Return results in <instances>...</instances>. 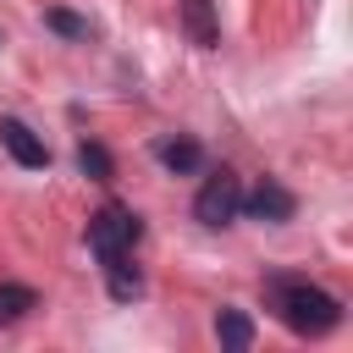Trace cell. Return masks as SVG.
I'll list each match as a JSON object with an SVG mask.
<instances>
[{
    "label": "cell",
    "mask_w": 353,
    "mask_h": 353,
    "mask_svg": "<svg viewBox=\"0 0 353 353\" xmlns=\"http://www.w3.org/2000/svg\"><path fill=\"white\" fill-rule=\"evenodd\" d=\"M265 303L276 309V320L292 336H325L342 320V303L325 287H314L309 276H265Z\"/></svg>",
    "instance_id": "cell-1"
},
{
    "label": "cell",
    "mask_w": 353,
    "mask_h": 353,
    "mask_svg": "<svg viewBox=\"0 0 353 353\" xmlns=\"http://www.w3.org/2000/svg\"><path fill=\"white\" fill-rule=\"evenodd\" d=\"M237 210H243V182H237V171H226V165L210 171L204 188L193 193V221L210 226V232H221V226L237 221Z\"/></svg>",
    "instance_id": "cell-2"
},
{
    "label": "cell",
    "mask_w": 353,
    "mask_h": 353,
    "mask_svg": "<svg viewBox=\"0 0 353 353\" xmlns=\"http://www.w3.org/2000/svg\"><path fill=\"white\" fill-rule=\"evenodd\" d=\"M138 237H143V221H138L127 204H105V210H94V215H88V248H94V259H99V265H105V259H116V254H127Z\"/></svg>",
    "instance_id": "cell-3"
},
{
    "label": "cell",
    "mask_w": 353,
    "mask_h": 353,
    "mask_svg": "<svg viewBox=\"0 0 353 353\" xmlns=\"http://www.w3.org/2000/svg\"><path fill=\"white\" fill-rule=\"evenodd\" d=\"M237 215L265 221V226H281V221H292V215H298V199H292V188H281L276 176H259V182L243 193V210H237Z\"/></svg>",
    "instance_id": "cell-4"
},
{
    "label": "cell",
    "mask_w": 353,
    "mask_h": 353,
    "mask_svg": "<svg viewBox=\"0 0 353 353\" xmlns=\"http://www.w3.org/2000/svg\"><path fill=\"white\" fill-rule=\"evenodd\" d=\"M0 143H6V154H11L17 165H28V171H44V165H50L44 138H39L28 121H17V116H0Z\"/></svg>",
    "instance_id": "cell-5"
},
{
    "label": "cell",
    "mask_w": 353,
    "mask_h": 353,
    "mask_svg": "<svg viewBox=\"0 0 353 353\" xmlns=\"http://www.w3.org/2000/svg\"><path fill=\"white\" fill-rule=\"evenodd\" d=\"M154 160L171 171V176H193L199 165H204V149H199V138H154Z\"/></svg>",
    "instance_id": "cell-6"
},
{
    "label": "cell",
    "mask_w": 353,
    "mask_h": 353,
    "mask_svg": "<svg viewBox=\"0 0 353 353\" xmlns=\"http://www.w3.org/2000/svg\"><path fill=\"white\" fill-rule=\"evenodd\" d=\"M182 28L199 50L221 44V22H215V0H182Z\"/></svg>",
    "instance_id": "cell-7"
},
{
    "label": "cell",
    "mask_w": 353,
    "mask_h": 353,
    "mask_svg": "<svg viewBox=\"0 0 353 353\" xmlns=\"http://www.w3.org/2000/svg\"><path fill=\"white\" fill-rule=\"evenodd\" d=\"M105 287H110L116 303H132V298L143 292V276H138V265H132V248L116 254V259H105Z\"/></svg>",
    "instance_id": "cell-8"
},
{
    "label": "cell",
    "mask_w": 353,
    "mask_h": 353,
    "mask_svg": "<svg viewBox=\"0 0 353 353\" xmlns=\"http://www.w3.org/2000/svg\"><path fill=\"white\" fill-rule=\"evenodd\" d=\"M215 336H221V347L248 353V347H254V320H248L243 309H215Z\"/></svg>",
    "instance_id": "cell-9"
},
{
    "label": "cell",
    "mask_w": 353,
    "mask_h": 353,
    "mask_svg": "<svg viewBox=\"0 0 353 353\" xmlns=\"http://www.w3.org/2000/svg\"><path fill=\"white\" fill-rule=\"evenodd\" d=\"M39 309V292L22 287V281H0V325H17L22 314Z\"/></svg>",
    "instance_id": "cell-10"
},
{
    "label": "cell",
    "mask_w": 353,
    "mask_h": 353,
    "mask_svg": "<svg viewBox=\"0 0 353 353\" xmlns=\"http://www.w3.org/2000/svg\"><path fill=\"white\" fill-rule=\"evenodd\" d=\"M77 165H83V176H94V182H110V176H116L110 149H105V143H94V138H83V143H77Z\"/></svg>",
    "instance_id": "cell-11"
},
{
    "label": "cell",
    "mask_w": 353,
    "mask_h": 353,
    "mask_svg": "<svg viewBox=\"0 0 353 353\" xmlns=\"http://www.w3.org/2000/svg\"><path fill=\"white\" fill-rule=\"evenodd\" d=\"M44 28L61 33V39H88V33H94V22L77 17V11H66V6H50V11H44Z\"/></svg>",
    "instance_id": "cell-12"
}]
</instances>
